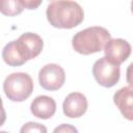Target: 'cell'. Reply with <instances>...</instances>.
<instances>
[{
    "mask_svg": "<svg viewBox=\"0 0 133 133\" xmlns=\"http://www.w3.org/2000/svg\"><path fill=\"white\" fill-rule=\"evenodd\" d=\"M53 133H78V130L73 125H70V124H61V125L57 126L53 130Z\"/></svg>",
    "mask_w": 133,
    "mask_h": 133,
    "instance_id": "obj_14",
    "label": "cell"
},
{
    "mask_svg": "<svg viewBox=\"0 0 133 133\" xmlns=\"http://www.w3.org/2000/svg\"><path fill=\"white\" fill-rule=\"evenodd\" d=\"M46 16L51 26L60 29H71L82 23L84 11L80 4L75 1L58 0L49 3Z\"/></svg>",
    "mask_w": 133,
    "mask_h": 133,
    "instance_id": "obj_1",
    "label": "cell"
},
{
    "mask_svg": "<svg viewBox=\"0 0 133 133\" xmlns=\"http://www.w3.org/2000/svg\"><path fill=\"white\" fill-rule=\"evenodd\" d=\"M62 110L65 116L71 118H77L82 116L87 110V99L81 92L69 94L63 103Z\"/></svg>",
    "mask_w": 133,
    "mask_h": 133,
    "instance_id": "obj_7",
    "label": "cell"
},
{
    "mask_svg": "<svg viewBox=\"0 0 133 133\" xmlns=\"http://www.w3.org/2000/svg\"><path fill=\"white\" fill-rule=\"evenodd\" d=\"M113 102L124 117L133 119V88L132 85L119 88L113 95Z\"/></svg>",
    "mask_w": 133,
    "mask_h": 133,
    "instance_id": "obj_8",
    "label": "cell"
},
{
    "mask_svg": "<svg viewBox=\"0 0 133 133\" xmlns=\"http://www.w3.org/2000/svg\"><path fill=\"white\" fill-rule=\"evenodd\" d=\"M18 39L25 47V49L28 53L29 59L35 58L37 55H39V53L43 50V47H44L43 38L36 33L25 32L22 35H20Z\"/></svg>",
    "mask_w": 133,
    "mask_h": 133,
    "instance_id": "obj_10",
    "label": "cell"
},
{
    "mask_svg": "<svg viewBox=\"0 0 133 133\" xmlns=\"http://www.w3.org/2000/svg\"><path fill=\"white\" fill-rule=\"evenodd\" d=\"M110 38L111 35L106 28L91 26L78 31L72 38V46L76 52L82 55H89L104 50Z\"/></svg>",
    "mask_w": 133,
    "mask_h": 133,
    "instance_id": "obj_2",
    "label": "cell"
},
{
    "mask_svg": "<svg viewBox=\"0 0 133 133\" xmlns=\"http://www.w3.org/2000/svg\"><path fill=\"white\" fill-rule=\"evenodd\" d=\"M21 2L24 8H28V9H35L42 4V1H34V0H21Z\"/></svg>",
    "mask_w": 133,
    "mask_h": 133,
    "instance_id": "obj_15",
    "label": "cell"
},
{
    "mask_svg": "<svg viewBox=\"0 0 133 133\" xmlns=\"http://www.w3.org/2000/svg\"><path fill=\"white\" fill-rule=\"evenodd\" d=\"M105 57L115 65H121L131 54V45L123 38H110L104 47Z\"/></svg>",
    "mask_w": 133,
    "mask_h": 133,
    "instance_id": "obj_6",
    "label": "cell"
},
{
    "mask_svg": "<svg viewBox=\"0 0 133 133\" xmlns=\"http://www.w3.org/2000/svg\"><path fill=\"white\" fill-rule=\"evenodd\" d=\"M24 9L21 0H0V12L4 16L14 17L20 15Z\"/></svg>",
    "mask_w": 133,
    "mask_h": 133,
    "instance_id": "obj_12",
    "label": "cell"
},
{
    "mask_svg": "<svg viewBox=\"0 0 133 133\" xmlns=\"http://www.w3.org/2000/svg\"><path fill=\"white\" fill-rule=\"evenodd\" d=\"M0 133H8V132H5V131H0Z\"/></svg>",
    "mask_w": 133,
    "mask_h": 133,
    "instance_id": "obj_17",
    "label": "cell"
},
{
    "mask_svg": "<svg viewBox=\"0 0 133 133\" xmlns=\"http://www.w3.org/2000/svg\"><path fill=\"white\" fill-rule=\"evenodd\" d=\"M6 121V112L3 108V103H2V99L0 97V127L3 126V124Z\"/></svg>",
    "mask_w": 133,
    "mask_h": 133,
    "instance_id": "obj_16",
    "label": "cell"
},
{
    "mask_svg": "<svg viewBox=\"0 0 133 133\" xmlns=\"http://www.w3.org/2000/svg\"><path fill=\"white\" fill-rule=\"evenodd\" d=\"M33 81L26 73H12L3 82L5 96L12 102H23L30 97L33 91Z\"/></svg>",
    "mask_w": 133,
    "mask_h": 133,
    "instance_id": "obj_3",
    "label": "cell"
},
{
    "mask_svg": "<svg viewBox=\"0 0 133 133\" xmlns=\"http://www.w3.org/2000/svg\"><path fill=\"white\" fill-rule=\"evenodd\" d=\"M20 133H47V128L43 124L28 122L21 127Z\"/></svg>",
    "mask_w": 133,
    "mask_h": 133,
    "instance_id": "obj_13",
    "label": "cell"
},
{
    "mask_svg": "<svg viewBox=\"0 0 133 133\" xmlns=\"http://www.w3.org/2000/svg\"><path fill=\"white\" fill-rule=\"evenodd\" d=\"M30 111L35 117L48 119L55 114L56 103L54 99L49 96H38L31 102Z\"/></svg>",
    "mask_w": 133,
    "mask_h": 133,
    "instance_id": "obj_9",
    "label": "cell"
},
{
    "mask_svg": "<svg viewBox=\"0 0 133 133\" xmlns=\"http://www.w3.org/2000/svg\"><path fill=\"white\" fill-rule=\"evenodd\" d=\"M38 81L41 86L46 90H57L65 81L63 69L56 63H48L38 72Z\"/></svg>",
    "mask_w": 133,
    "mask_h": 133,
    "instance_id": "obj_5",
    "label": "cell"
},
{
    "mask_svg": "<svg viewBox=\"0 0 133 133\" xmlns=\"http://www.w3.org/2000/svg\"><path fill=\"white\" fill-rule=\"evenodd\" d=\"M2 58L4 62L10 66H19L26 62L17 47L16 39L5 45L2 50Z\"/></svg>",
    "mask_w": 133,
    "mask_h": 133,
    "instance_id": "obj_11",
    "label": "cell"
},
{
    "mask_svg": "<svg viewBox=\"0 0 133 133\" xmlns=\"http://www.w3.org/2000/svg\"><path fill=\"white\" fill-rule=\"evenodd\" d=\"M92 75L100 85L104 87H112L119 80L121 70L118 65L111 63L104 56L94 63Z\"/></svg>",
    "mask_w": 133,
    "mask_h": 133,
    "instance_id": "obj_4",
    "label": "cell"
}]
</instances>
